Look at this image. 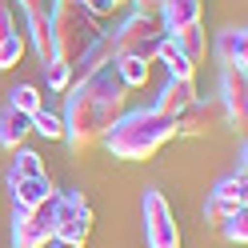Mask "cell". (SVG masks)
I'll return each instance as SVG.
<instances>
[{
    "mask_svg": "<svg viewBox=\"0 0 248 248\" xmlns=\"http://www.w3.org/2000/svg\"><path fill=\"white\" fill-rule=\"evenodd\" d=\"M128 88L108 64L100 72L84 76L68 88V108H64V140L72 152H88L104 140V132L124 116Z\"/></svg>",
    "mask_w": 248,
    "mask_h": 248,
    "instance_id": "1",
    "label": "cell"
},
{
    "mask_svg": "<svg viewBox=\"0 0 248 248\" xmlns=\"http://www.w3.org/2000/svg\"><path fill=\"white\" fill-rule=\"evenodd\" d=\"M176 116H164L156 108H132V112H124L112 128L104 132V148L112 152L116 160H152L156 152L176 140Z\"/></svg>",
    "mask_w": 248,
    "mask_h": 248,
    "instance_id": "2",
    "label": "cell"
},
{
    "mask_svg": "<svg viewBox=\"0 0 248 248\" xmlns=\"http://www.w3.org/2000/svg\"><path fill=\"white\" fill-rule=\"evenodd\" d=\"M104 32L100 20L84 12L76 0H52L48 8V36H52V60H64V64H76L80 52L92 40Z\"/></svg>",
    "mask_w": 248,
    "mask_h": 248,
    "instance_id": "3",
    "label": "cell"
},
{
    "mask_svg": "<svg viewBox=\"0 0 248 248\" xmlns=\"http://www.w3.org/2000/svg\"><path fill=\"white\" fill-rule=\"evenodd\" d=\"M52 212V240L64 244V248H84L88 236H92V204L84 192H56V200L48 204Z\"/></svg>",
    "mask_w": 248,
    "mask_h": 248,
    "instance_id": "4",
    "label": "cell"
},
{
    "mask_svg": "<svg viewBox=\"0 0 248 248\" xmlns=\"http://www.w3.org/2000/svg\"><path fill=\"white\" fill-rule=\"evenodd\" d=\"M164 20L160 16H144V12H132L116 32H112V60L116 56H136L144 64H156V48L164 40Z\"/></svg>",
    "mask_w": 248,
    "mask_h": 248,
    "instance_id": "5",
    "label": "cell"
},
{
    "mask_svg": "<svg viewBox=\"0 0 248 248\" xmlns=\"http://www.w3.org/2000/svg\"><path fill=\"white\" fill-rule=\"evenodd\" d=\"M144 240H148V248H184L180 224H176L172 208H168L164 192H156V188H144Z\"/></svg>",
    "mask_w": 248,
    "mask_h": 248,
    "instance_id": "6",
    "label": "cell"
},
{
    "mask_svg": "<svg viewBox=\"0 0 248 248\" xmlns=\"http://www.w3.org/2000/svg\"><path fill=\"white\" fill-rule=\"evenodd\" d=\"M52 244V212L32 208L12 216V248H48Z\"/></svg>",
    "mask_w": 248,
    "mask_h": 248,
    "instance_id": "7",
    "label": "cell"
},
{
    "mask_svg": "<svg viewBox=\"0 0 248 248\" xmlns=\"http://www.w3.org/2000/svg\"><path fill=\"white\" fill-rule=\"evenodd\" d=\"M220 108L232 128L248 124V76L244 68H224L220 72Z\"/></svg>",
    "mask_w": 248,
    "mask_h": 248,
    "instance_id": "8",
    "label": "cell"
},
{
    "mask_svg": "<svg viewBox=\"0 0 248 248\" xmlns=\"http://www.w3.org/2000/svg\"><path fill=\"white\" fill-rule=\"evenodd\" d=\"M8 192H12V208L16 212H32V208H48L56 200V184L44 172V176H28V180L8 184Z\"/></svg>",
    "mask_w": 248,
    "mask_h": 248,
    "instance_id": "9",
    "label": "cell"
},
{
    "mask_svg": "<svg viewBox=\"0 0 248 248\" xmlns=\"http://www.w3.org/2000/svg\"><path fill=\"white\" fill-rule=\"evenodd\" d=\"M200 16H204V0H164L160 4V20L168 36L184 32L188 24H200Z\"/></svg>",
    "mask_w": 248,
    "mask_h": 248,
    "instance_id": "10",
    "label": "cell"
},
{
    "mask_svg": "<svg viewBox=\"0 0 248 248\" xmlns=\"http://www.w3.org/2000/svg\"><path fill=\"white\" fill-rule=\"evenodd\" d=\"M200 100V92H196V80H172L168 76V84L160 88V96H156V112L164 116H180L188 104Z\"/></svg>",
    "mask_w": 248,
    "mask_h": 248,
    "instance_id": "11",
    "label": "cell"
},
{
    "mask_svg": "<svg viewBox=\"0 0 248 248\" xmlns=\"http://www.w3.org/2000/svg\"><path fill=\"white\" fill-rule=\"evenodd\" d=\"M108 64H112V32H100V36L80 52V60L72 64V72H80V80H84V76L100 72V68H108Z\"/></svg>",
    "mask_w": 248,
    "mask_h": 248,
    "instance_id": "12",
    "label": "cell"
},
{
    "mask_svg": "<svg viewBox=\"0 0 248 248\" xmlns=\"http://www.w3.org/2000/svg\"><path fill=\"white\" fill-rule=\"evenodd\" d=\"M28 132H32V116L16 112V108H4V112H0V148H8V152L24 148Z\"/></svg>",
    "mask_w": 248,
    "mask_h": 248,
    "instance_id": "13",
    "label": "cell"
},
{
    "mask_svg": "<svg viewBox=\"0 0 248 248\" xmlns=\"http://www.w3.org/2000/svg\"><path fill=\"white\" fill-rule=\"evenodd\" d=\"M216 56L224 60V68H244L248 64V28H228V32H220Z\"/></svg>",
    "mask_w": 248,
    "mask_h": 248,
    "instance_id": "14",
    "label": "cell"
},
{
    "mask_svg": "<svg viewBox=\"0 0 248 248\" xmlns=\"http://www.w3.org/2000/svg\"><path fill=\"white\" fill-rule=\"evenodd\" d=\"M156 60L168 68V76H172V80H196V64H192V60L180 52V44H176L172 36H164V40H160Z\"/></svg>",
    "mask_w": 248,
    "mask_h": 248,
    "instance_id": "15",
    "label": "cell"
},
{
    "mask_svg": "<svg viewBox=\"0 0 248 248\" xmlns=\"http://www.w3.org/2000/svg\"><path fill=\"white\" fill-rule=\"evenodd\" d=\"M212 120H216V108H208L204 100H196V104H188L176 116V132L180 136H204L212 128Z\"/></svg>",
    "mask_w": 248,
    "mask_h": 248,
    "instance_id": "16",
    "label": "cell"
},
{
    "mask_svg": "<svg viewBox=\"0 0 248 248\" xmlns=\"http://www.w3.org/2000/svg\"><path fill=\"white\" fill-rule=\"evenodd\" d=\"M28 44H32V52L40 56V64H48V60H52V36H48V8H44V12H28Z\"/></svg>",
    "mask_w": 248,
    "mask_h": 248,
    "instance_id": "17",
    "label": "cell"
},
{
    "mask_svg": "<svg viewBox=\"0 0 248 248\" xmlns=\"http://www.w3.org/2000/svg\"><path fill=\"white\" fill-rule=\"evenodd\" d=\"M172 40L180 44V52L188 56L196 68L204 64V56H208V32H204V24H188V28H184V32H176Z\"/></svg>",
    "mask_w": 248,
    "mask_h": 248,
    "instance_id": "18",
    "label": "cell"
},
{
    "mask_svg": "<svg viewBox=\"0 0 248 248\" xmlns=\"http://www.w3.org/2000/svg\"><path fill=\"white\" fill-rule=\"evenodd\" d=\"M112 68H116V76L124 80V88H144L148 76H152V64H144V60H136V56H116Z\"/></svg>",
    "mask_w": 248,
    "mask_h": 248,
    "instance_id": "19",
    "label": "cell"
},
{
    "mask_svg": "<svg viewBox=\"0 0 248 248\" xmlns=\"http://www.w3.org/2000/svg\"><path fill=\"white\" fill-rule=\"evenodd\" d=\"M12 168H8V184H16V180H28V176H44V156L32 148H16L12 152Z\"/></svg>",
    "mask_w": 248,
    "mask_h": 248,
    "instance_id": "20",
    "label": "cell"
},
{
    "mask_svg": "<svg viewBox=\"0 0 248 248\" xmlns=\"http://www.w3.org/2000/svg\"><path fill=\"white\" fill-rule=\"evenodd\" d=\"M8 108L32 116V112H40V108H44V92H40L36 84H16V88L8 92Z\"/></svg>",
    "mask_w": 248,
    "mask_h": 248,
    "instance_id": "21",
    "label": "cell"
},
{
    "mask_svg": "<svg viewBox=\"0 0 248 248\" xmlns=\"http://www.w3.org/2000/svg\"><path fill=\"white\" fill-rule=\"evenodd\" d=\"M28 52V36L24 32H8L4 40H0V72H8V68H16L20 60Z\"/></svg>",
    "mask_w": 248,
    "mask_h": 248,
    "instance_id": "22",
    "label": "cell"
},
{
    "mask_svg": "<svg viewBox=\"0 0 248 248\" xmlns=\"http://www.w3.org/2000/svg\"><path fill=\"white\" fill-rule=\"evenodd\" d=\"M208 196L224 200V204H236V208H244V204H248V180H244V176H228V180H220V184H216V188H212Z\"/></svg>",
    "mask_w": 248,
    "mask_h": 248,
    "instance_id": "23",
    "label": "cell"
},
{
    "mask_svg": "<svg viewBox=\"0 0 248 248\" xmlns=\"http://www.w3.org/2000/svg\"><path fill=\"white\" fill-rule=\"evenodd\" d=\"M32 132H40L44 140H64V116L40 108V112H32Z\"/></svg>",
    "mask_w": 248,
    "mask_h": 248,
    "instance_id": "24",
    "label": "cell"
},
{
    "mask_svg": "<svg viewBox=\"0 0 248 248\" xmlns=\"http://www.w3.org/2000/svg\"><path fill=\"white\" fill-rule=\"evenodd\" d=\"M220 236L228 240V244H248V208H240V212H232L228 220L216 228Z\"/></svg>",
    "mask_w": 248,
    "mask_h": 248,
    "instance_id": "25",
    "label": "cell"
},
{
    "mask_svg": "<svg viewBox=\"0 0 248 248\" xmlns=\"http://www.w3.org/2000/svg\"><path fill=\"white\" fill-rule=\"evenodd\" d=\"M44 76H48L52 92H68L72 88V64H64V60H48V64H44Z\"/></svg>",
    "mask_w": 248,
    "mask_h": 248,
    "instance_id": "26",
    "label": "cell"
},
{
    "mask_svg": "<svg viewBox=\"0 0 248 248\" xmlns=\"http://www.w3.org/2000/svg\"><path fill=\"white\" fill-rule=\"evenodd\" d=\"M244 208H248V204H244ZM232 212H240V208H236V204H224V200H216V196H208V204H204V220H208L212 228H220Z\"/></svg>",
    "mask_w": 248,
    "mask_h": 248,
    "instance_id": "27",
    "label": "cell"
},
{
    "mask_svg": "<svg viewBox=\"0 0 248 248\" xmlns=\"http://www.w3.org/2000/svg\"><path fill=\"white\" fill-rule=\"evenodd\" d=\"M76 4H80L84 12H92L96 20H104V16H112V12H116V4H112V0H76Z\"/></svg>",
    "mask_w": 248,
    "mask_h": 248,
    "instance_id": "28",
    "label": "cell"
},
{
    "mask_svg": "<svg viewBox=\"0 0 248 248\" xmlns=\"http://www.w3.org/2000/svg\"><path fill=\"white\" fill-rule=\"evenodd\" d=\"M8 32H16V12H12V0H0V40Z\"/></svg>",
    "mask_w": 248,
    "mask_h": 248,
    "instance_id": "29",
    "label": "cell"
},
{
    "mask_svg": "<svg viewBox=\"0 0 248 248\" xmlns=\"http://www.w3.org/2000/svg\"><path fill=\"white\" fill-rule=\"evenodd\" d=\"M160 4H164V0H132V8L144 12V16H160Z\"/></svg>",
    "mask_w": 248,
    "mask_h": 248,
    "instance_id": "30",
    "label": "cell"
},
{
    "mask_svg": "<svg viewBox=\"0 0 248 248\" xmlns=\"http://www.w3.org/2000/svg\"><path fill=\"white\" fill-rule=\"evenodd\" d=\"M16 8H20L24 16H28V12H44L48 4H44V0H16Z\"/></svg>",
    "mask_w": 248,
    "mask_h": 248,
    "instance_id": "31",
    "label": "cell"
},
{
    "mask_svg": "<svg viewBox=\"0 0 248 248\" xmlns=\"http://www.w3.org/2000/svg\"><path fill=\"white\" fill-rule=\"evenodd\" d=\"M112 4H116V8H128V4H132V0H112Z\"/></svg>",
    "mask_w": 248,
    "mask_h": 248,
    "instance_id": "32",
    "label": "cell"
},
{
    "mask_svg": "<svg viewBox=\"0 0 248 248\" xmlns=\"http://www.w3.org/2000/svg\"><path fill=\"white\" fill-rule=\"evenodd\" d=\"M48 248H64V244H56V240H52V244H48Z\"/></svg>",
    "mask_w": 248,
    "mask_h": 248,
    "instance_id": "33",
    "label": "cell"
}]
</instances>
